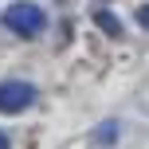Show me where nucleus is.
Here are the masks:
<instances>
[{"instance_id":"1","label":"nucleus","mask_w":149,"mask_h":149,"mask_svg":"<svg viewBox=\"0 0 149 149\" xmlns=\"http://www.w3.org/2000/svg\"><path fill=\"white\" fill-rule=\"evenodd\" d=\"M0 24H4L8 31H16V36L31 39V36H39V31L47 28V12L39 4H31V0H16V4H8L4 12H0Z\"/></svg>"},{"instance_id":"2","label":"nucleus","mask_w":149,"mask_h":149,"mask_svg":"<svg viewBox=\"0 0 149 149\" xmlns=\"http://www.w3.org/2000/svg\"><path fill=\"white\" fill-rule=\"evenodd\" d=\"M31 102H36V86L31 82H20V79L0 82V114H24Z\"/></svg>"},{"instance_id":"3","label":"nucleus","mask_w":149,"mask_h":149,"mask_svg":"<svg viewBox=\"0 0 149 149\" xmlns=\"http://www.w3.org/2000/svg\"><path fill=\"white\" fill-rule=\"evenodd\" d=\"M94 24L106 31V36H122V20L110 12V8H98V12H94Z\"/></svg>"},{"instance_id":"4","label":"nucleus","mask_w":149,"mask_h":149,"mask_svg":"<svg viewBox=\"0 0 149 149\" xmlns=\"http://www.w3.org/2000/svg\"><path fill=\"white\" fill-rule=\"evenodd\" d=\"M118 141V122H102L94 130V145H114Z\"/></svg>"},{"instance_id":"5","label":"nucleus","mask_w":149,"mask_h":149,"mask_svg":"<svg viewBox=\"0 0 149 149\" xmlns=\"http://www.w3.org/2000/svg\"><path fill=\"white\" fill-rule=\"evenodd\" d=\"M137 24H141V28H149V4L137 8Z\"/></svg>"},{"instance_id":"6","label":"nucleus","mask_w":149,"mask_h":149,"mask_svg":"<svg viewBox=\"0 0 149 149\" xmlns=\"http://www.w3.org/2000/svg\"><path fill=\"white\" fill-rule=\"evenodd\" d=\"M0 149H8V137H4V134H0Z\"/></svg>"}]
</instances>
